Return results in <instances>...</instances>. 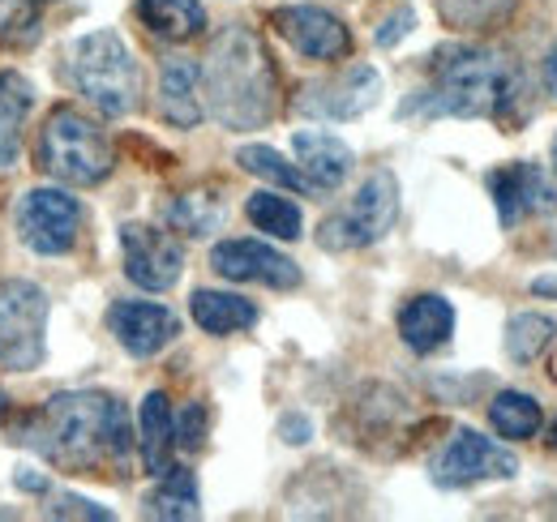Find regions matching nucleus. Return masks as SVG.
<instances>
[{"label":"nucleus","instance_id":"obj_1","mask_svg":"<svg viewBox=\"0 0 557 522\" xmlns=\"http://www.w3.org/2000/svg\"><path fill=\"white\" fill-rule=\"evenodd\" d=\"M17 442L65 471H99L125 462L134 450L129 411L121 398L99 390L52 394L17 424Z\"/></svg>","mask_w":557,"mask_h":522},{"label":"nucleus","instance_id":"obj_2","mask_svg":"<svg viewBox=\"0 0 557 522\" xmlns=\"http://www.w3.org/2000/svg\"><path fill=\"white\" fill-rule=\"evenodd\" d=\"M523 95V77L510 57L493 48H442L433 77L404 108L408 116H463V121H506Z\"/></svg>","mask_w":557,"mask_h":522},{"label":"nucleus","instance_id":"obj_3","mask_svg":"<svg viewBox=\"0 0 557 522\" xmlns=\"http://www.w3.org/2000/svg\"><path fill=\"white\" fill-rule=\"evenodd\" d=\"M210 116L227 129H262L275 116L278 77L267 44L249 26H227L202 69Z\"/></svg>","mask_w":557,"mask_h":522},{"label":"nucleus","instance_id":"obj_4","mask_svg":"<svg viewBox=\"0 0 557 522\" xmlns=\"http://www.w3.org/2000/svg\"><path fill=\"white\" fill-rule=\"evenodd\" d=\"M70 77L103 116H129L138 108V61L116 30L82 35L70 48Z\"/></svg>","mask_w":557,"mask_h":522},{"label":"nucleus","instance_id":"obj_5","mask_svg":"<svg viewBox=\"0 0 557 522\" xmlns=\"http://www.w3.org/2000/svg\"><path fill=\"white\" fill-rule=\"evenodd\" d=\"M39 167L65 185H99L112 176L116 167V154H112V141L108 133L99 129L90 116H82L77 108L61 103L48 125L39 133Z\"/></svg>","mask_w":557,"mask_h":522},{"label":"nucleus","instance_id":"obj_6","mask_svg":"<svg viewBox=\"0 0 557 522\" xmlns=\"http://www.w3.org/2000/svg\"><path fill=\"white\" fill-rule=\"evenodd\" d=\"M399 219V185L391 172H373L356 197L339 214H331L318 232V245L331 253H348V249H369L377 245Z\"/></svg>","mask_w":557,"mask_h":522},{"label":"nucleus","instance_id":"obj_7","mask_svg":"<svg viewBox=\"0 0 557 522\" xmlns=\"http://www.w3.org/2000/svg\"><path fill=\"white\" fill-rule=\"evenodd\" d=\"M48 296L30 278H0V364L9 373H30L44 364Z\"/></svg>","mask_w":557,"mask_h":522},{"label":"nucleus","instance_id":"obj_8","mask_svg":"<svg viewBox=\"0 0 557 522\" xmlns=\"http://www.w3.org/2000/svg\"><path fill=\"white\" fill-rule=\"evenodd\" d=\"M17 236L30 253L39 258H61L77 245V227H82V206L65 189H30L17 201Z\"/></svg>","mask_w":557,"mask_h":522},{"label":"nucleus","instance_id":"obj_9","mask_svg":"<svg viewBox=\"0 0 557 522\" xmlns=\"http://www.w3.org/2000/svg\"><path fill=\"white\" fill-rule=\"evenodd\" d=\"M515 471H519V458L476 428H459L446 442V450L433 458V484H442V488H468L481 480H510Z\"/></svg>","mask_w":557,"mask_h":522},{"label":"nucleus","instance_id":"obj_10","mask_svg":"<svg viewBox=\"0 0 557 522\" xmlns=\"http://www.w3.org/2000/svg\"><path fill=\"white\" fill-rule=\"evenodd\" d=\"M382 95V77L377 69L369 65H348L335 77H322V82H309L296 99V108L305 116H322V121H356L364 116Z\"/></svg>","mask_w":557,"mask_h":522},{"label":"nucleus","instance_id":"obj_11","mask_svg":"<svg viewBox=\"0 0 557 522\" xmlns=\"http://www.w3.org/2000/svg\"><path fill=\"white\" fill-rule=\"evenodd\" d=\"M121 249H125V274H129V283H138L141 291H168L185 270L181 240L159 232V227L129 223L121 232Z\"/></svg>","mask_w":557,"mask_h":522},{"label":"nucleus","instance_id":"obj_12","mask_svg":"<svg viewBox=\"0 0 557 522\" xmlns=\"http://www.w3.org/2000/svg\"><path fill=\"white\" fill-rule=\"evenodd\" d=\"M271 26L309 61H344L351 52L348 26L318 4H283L271 13Z\"/></svg>","mask_w":557,"mask_h":522},{"label":"nucleus","instance_id":"obj_13","mask_svg":"<svg viewBox=\"0 0 557 522\" xmlns=\"http://www.w3.org/2000/svg\"><path fill=\"white\" fill-rule=\"evenodd\" d=\"M488 194H493L502 227H515V223H523V219L557 206L554 181L536 163H506V167L488 172Z\"/></svg>","mask_w":557,"mask_h":522},{"label":"nucleus","instance_id":"obj_14","mask_svg":"<svg viewBox=\"0 0 557 522\" xmlns=\"http://www.w3.org/2000/svg\"><path fill=\"white\" fill-rule=\"evenodd\" d=\"M210 265L232 283H262V287H278V291L300 283V265L262 240H223V245H214Z\"/></svg>","mask_w":557,"mask_h":522},{"label":"nucleus","instance_id":"obj_15","mask_svg":"<svg viewBox=\"0 0 557 522\" xmlns=\"http://www.w3.org/2000/svg\"><path fill=\"white\" fill-rule=\"evenodd\" d=\"M108 326L116 334V343L129 351V356H159L176 334H181V322L172 309L163 304H150V300H116L108 309Z\"/></svg>","mask_w":557,"mask_h":522},{"label":"nucleus","instance_id":"obj_16","mask_svg":"<svg viewBox=\"0 0 557 522\" xmlns=\"http://www.w3.org/2000/svg\"><path fill=\"white\" fill-rule=\"evenodd\" d=\"M292 150H296V163L300 172L309 176V185L318 194H335L351 172V150L335 137V133L322 129H300L292 137Z\"/></svg>","mask_w":557,"mask_h":522},{"label":"nucleus","instance_id":"obj_17","mask_svg":"<svg viewBox=\"0 0 557 522\" xmlns=\"http://www.w3.org/2000/svg\"><path fill=\"white\" fill-rule=\"evenodd\" d=\"M159 112L176 129H194L202 121V69L189 57H168L159 73Z\"/></svg>","mask_w":557,"mask_h":522},{"label":"nucleus","instance_id":"obj_18","mask_svg":"<svg viewBox=\"0 0 557 522\" xmlns=\"http://www.w3.org/2000/svg\"><path fill=\"white\" fill-rule=\"evenodd\" d=\"M450 330H455V309L442 296H417L399 313V334H404V343L417 356H429V351L446 347L450 343Z\"/></svg>","mask_w":557,"mask_h":522},{"label":"nucleus","instance_id":"obj_19","mask_svg":"<svg viewBox=\"0 0 557 522\" xmlns=\"http://www.w3.org/2000/svg\"><path fill=\"white\" fill-rule=\"evenodd\" d=\"M138 442H141V462L150 475L172 467V446H176V420H172V402L163 390H150L141 398L138 415Z\"/></svg>","mask_w":557,"mask_h":522},{"label":"nucleus","instance_id":"obj_20","mask_svg":"<svg viewBox=\"0 0 557 522\" xmlns=\"http://www.w3.org/2000/svg\"><path fill=\"white\" fill-rule=\"evenodd\" d=\"M138 17L163 44H185L207 30V9L198 0H138Z\"/></svg>","mask_w":557,"mask_h":522},{"label":"nucleus","instance_id":"obj_21","mask_svg":"<svg viewBox=\"0 0 557 522\" xmlns=\"http://www.w3.org/2000/svg\"><path fill=\"white\" fill-rule=\"evenodd\" d=\"M35 108V86L4 69L0 73V167H13L17 163V146H22V125Z\"/></svg>","mask_w":557,"mask_h":522},{"label":"nucleus","instance_id":"obj_22","mask_svg":"<svg viewBox=\"0 0 557 522\" xmlns=\"http://www.w3.org/2000/svg\"><path fill=\"white\" fill-rule=\"evenodd\" d=\"M146 514L150 519L185 522L202 514V497H198V480L189 467H168L159 471V488L146 497Z\"/></svg>","mask_w":557,"mask_h":522},{"label":"nucleus","instance_id":"obj_23","mask_svg":"<svg viewBox=\"0 0 557 522\" xmlns=\"http://www.w3.org/2000/svg\"><path fill=\"white\" fill-rule=\"evenodd\" d=\"M189 313H194V322L207 330V334H236V330H249L258 322L253 300L232 296V291H207V287L194 291Z\"/></svg>","mask_w":557,"mask_h":522},{"label":"nucleus","instance_id":"obj_24","mask_svg":"<svg viewBox=\"0 0 557 522\" xmlns=\"http://www.w3.org/2000/svg\"><path fill=\"white\" fill-rule=\"evenodd\" d=\"M488 424L510 442H528L541 428V402L519 390H502L488 402Z\"/></svg>","mask_w":557,"mask_h":522},{"label":"nucleus","instance_id":"obj_25","mask_svg":"<svg viewBox=\"0 0 557 522\" xmlns=\"http://www.w3.org/2000/svg\"><path fill=\"white\" fill-rule=\"evenodd\" d=\"M245 214H249V223H253L258 232H267V236H275V240H300V232H305L300 206L278 194H253L245 201Z\"/></svg>","mask_w":557,"mask_h":522},{"label":"nucleus","instance_id":"obj_26","mask_svg":"<svg viewBox=\"0 0 557 522\" xmlns=\"http://www.w3.org/2000/svg\"><path fill=\"white\" fill-rule=\"evenodd\" d=\"M236 163L249 172V176H262V181H271L278 189H292V194H318L313 185H309V176L300 172V167H292L278 150L271 146H245L240 154H236Z\"/></svg>","mask_w":557,"mask_h":522},{"label":"nucleus","instance_id":"obj_27","mask_svg":"<svg viewBox=\"0 0 557 522\" xmlns=\"http://www.w3.org/2000/svg\"><path fill=\"white\" fill-rule=\"evenodd\" d=\"M168 223L176 227V232H185V236H210L219 223H223V197L214 194H185L172 201V210H168Z\"/></svg>","mask_w":557,"mask_h":522},{"label":"nucleus","instance_id":"obj_28","mask_svg":"<svg viewBox=\"0 0 557 522\" xmlns=\"http://www.w3.org/2000/svg\"><path fill=\"white\" fill-rule=\"evenodd\" d=\"M510 9H515V0H437L442 22L455 26V30H488Z\"/></svg>","mask_w":557,"mask_h":522},{"label":"nucleus","instance_id":"obj_29","mask_svg":"<svg viewBox=\"0 0 557 522\" xmlns=\"http://www.w3.org/2000/svg\"><path fill=\"white\" fill-rule=\"evenodd\" d=\"M549 338H554V322H549V318H541V313H519V318L506 326V356H510L515 364H528V360H536V356L549 347Z\"/></svg>","mask_w":557,"mask_h":522},{"label":"nucleus","instance_id":"obj_30","mask_svg":"<svg viewBox=\"0 0 557 522\" xmlns=\"http://www.w3.org/2000/svg\"><path fill=\"white\" fill-rule=\"evenodd\" d=\"M44 514H48V519H95V522L112 519V510H103V506H95V501H86V497H73V493H61Z\"/></svg>","mask_w":557,"mask_h":522},{"label":"nucleus","instance_id":"obj_31","mask_svg":"<svg viewBox=\"0 0 557 522\" xmlns=\"http://www.w3.org/2000/svg\"><path fill=\"white\" fill-rule=\"evenodd\" d=\"M207 442V407L202 402H189L181 424H176V446L181 450H198Z\"/></svg>","mask_w":557,"mask_h":522},{"label":"nucleus","instance_id":"obj_32","mask_svg":"<svg viewBox=\"0 0 557 522\" xmlns=\"http://www.w3.org/2000/svg\"><path fill=\"white\" fill-rule=\"evenodd\" d=\"M412 26H417V13H412V9H399L395 17H386V22H382L377 44H382V48H395L404 35H412Z\"/></svg>","mask_w":557,"mask_h":522},{"label":"nucleus","instance_id":"obj_33","mask_svg":"<svg viewBox=\"0 0 557 522\" xmlns=\"http://www.w3.org/2000/svg\"><path fill=\"white\" fill-rule=\"evenodd\" d=\"M309 433H313V428H309L305 415H287V420H283V442L300 446V442H309Z\"/></svg>","mask_w":557,"mask_h":522},{"label":"nucleus","instance_id":"obj_34","mask_svg":"<svg viewBox=\"0 0 557 522\" xmlns=\"http://www.w3.org/2000/svg\"><path fill=\"white\" fill-rule=\"evenodd\" d=\"M17 484H22L26 493H48V480H44V475H30V471H17Z\"/></svg>","mask_w":557,"mask_h":522},{"label":"nucleus","instance_id":"obj_35","mask_svg":"<svg viewBox=\"0 0 557 522\" xmlns=\"http://www.w3.org/2000/svg\"><path fill=\"white\" fill-rule=\"evenodd\" d=\"M545 82H549V90L557 95V44L549 48V57H545Z\"/></svg>","mask_w":557,"mask_h":522},{"label":"nucleus","instance_id":"obj_36","mask_svg":"<svg viewBox=\"0 0 557 522\" xmlns=\"http://www.w3.org/2000/svg\"><path fill=\"white\" fill-rule=\"evenodd\" d=\"M532 291H536V296H554V300H557V278H554V274L536 278V283H532Z\"/></svg>","mask_w":557,"mask_h":522},{"label":"nucleus","instance_id":"obj_37","mask_svg":"<svg viewBox=\"0 0 557 522\" xmlns=\"http://www.w3.org/2000/svg\"><path fill=\"white\" fill-rule=\"evenodd\" d=\"M549 373H554V382H557V356H554V364H549Z\"/></svg>","mask_w":557,"mask_h":522},{"label":"nucleus","instance_id":"obj_38","mask_svg":"<svg viewBox=\"0 0 557 522\" xmlns=\"http://www.w3.org/2000/svg\"><path fill=\"white\" fill-rule=\"evenodd\" d=\"M554 172H557V137H554Z\"/></svg>","mask_w":557,"mask_h":522},{"label":"nucleus","instance_id":"obj_39","mask_svg":"<svg viewBox=\"0 0 557 522\" xmlns=\"http://www.w3.org/2000/svg\"><path fill=\"white\" fill-rule=\"evenodd\" d=\"M0 411H4V394H0Z\"/></svg>","mask_w":557,"mask_h":522},{"label":"nucleus","instance_id":"obj_40","mask_svg":"<svg viewBox=\"0 0 557 522\" xmlns=\"http://www.w3.org/2000/svg\"><path fill=\"white\" fill-rule=\"evenodd\" d=\"M554 446H557V428H554Z\"/></svg>","mask_w":557,"mask_h":522},{"label":"nucleus","instance_id":"obj_41","mask_svg":"<svg viewBox=\"0 0 557 522\" xmlns=\"http://www.w3.org/2000/svg\"><path fill=\"white\" fill-rule=\"evenodd\" d=\"M554 249H557V240H554Z\"/></svg>","mask_w":557,"mask_h":522}]
</instances>
